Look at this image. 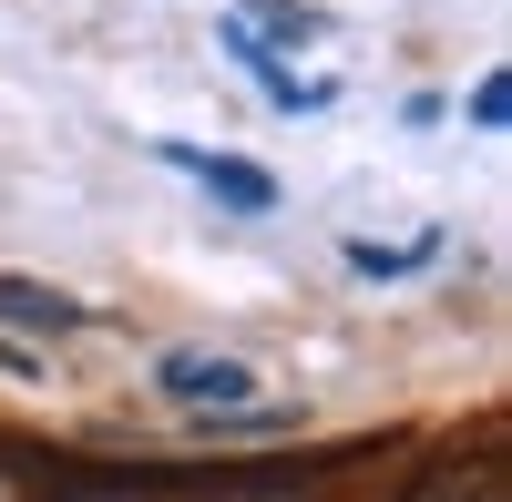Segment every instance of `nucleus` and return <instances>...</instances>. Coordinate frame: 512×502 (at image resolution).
Instances as JSON below:
<instances>
[{
  "instance_id": "obj_1",
  "label": "nucleus",
  "mask_w": 512,
  "mask_h": 502,
  "mask_svg": "<svg viewBox=\"0 0 512 502\" xmlns=\"http://www.w3.org/2000/svg\"><path fill=\"white\" fill-rule=\"evenodd\" d=\"M154 390L185 400V410H256V369L226 349H164L154 359Z\"/></svg>"
},
{
  "instance_id": "obj_5",
  "label": "nucleus",
  "mask_w": 512,
  "mask_h": 502,
  "mask_svg": "<svg viewBox=\"0 0 512 502\" xmlns=\"http://www.w3.org/2000/svg\"><path fill=\"white\" fill-rule=\"evenodd\" d=\"M0 318H21V328H41V339H62V328H82V298L31 287V277H0Z\"/></svg>"
},
{
  "instance_id": "obj_2",
  "label": "nucleus",
  "mask_w": 512,
  "mask_h": 502,
  "mask_svg": "<svg viewBox=\"0 0 512 502\" xmlns=\"http://www.w3.org/2000/svg\"><path fill=\"white\" fill-rule=\"evenodd\" d=\"M154 154L175 164V175H195L226 216H267V205H277V175H267L256 154H216V144H154Z\"/></svg>"
},
{
  "instance_id": "obj_6",
  "label": "nucleus",
  "mask_w": 512,
  "mask_h": 502,
  "mask_svg": "<svg viewBox=\"0 0 512 502\" xmlns=\"http://www.w3.org/2000/svg\"><path fill=\"white\" fill-rule=\"evenodd\" d=\"M256 82H267V93H277V113H328L338 93H328V82H308V72H287V62H246Z\"/></svg>"
},
{
  "instance_id": "obj_4",
  "label": "nucleus",
  "mask_w": 512,
  "mask_h": 502,
  "mask_svg": "<svg viewBox=\"0 0 512 502\" xmlns=\"http://www.w3.org/2000/svg\"><path fill=\"white\" fill-rule=\"evenodd\" d=\"M410 502H512V492H502V451L482 441V451H472V462H441V472H431V482H420Z\"/></svg>"
},
{
  "instance_id": "obj_7",
  "label": "nucleus",
  "mask_w": 512,
  "mask_h": 502,
  "mask_svg": "<svg viewBox=\"0 0 512 502\" xmlns=\"http://www.w3.org/2000/svg\"><path fill=\"white\" fill-rule=\"evenodd\" d=\"M472 123H482V134L512 123V72H482V82H472Z\"/></svg>"
},
{
  "instance_id": "obj_3",
  "label": "nucleus",
  "mask_w": 512,
  "mask_h": 502,
  "mask_svg": "<svg viewBox=\"0 0 512 502\" xmlns=\"http://www.w3.org/2000/svg\"><path fill=\"white\" fill-rule=\"evenodd\" d=\"M338 257H349V277H359V287H410L420 267L441 257V236H400V246H379V236H349Z\"/></svg>"
}]
</instances>
